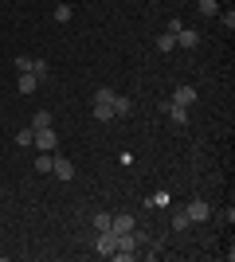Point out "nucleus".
Masks as SVG:
<instances>
[{
	"label": "nucleus",
	"mask_w": 235,
	"mask_h": 262,
	"mask_svg": "<svg viewBox=\"0 0 235 262\" xmlns=\"http://www.w3.org/2000/svg\"><path fill=\"white\" fill-rule=\"evenodd\" d=\"M90 114H94L98 121H110V118H114V90H106V86H102L98 94L90 98Z\"/></svg>",
	"instance_id": "nucleus-1"
},
{
	"label": "nucleus",
	"mask_w": 235,
	"mask_h": 262,
	"mask_svg": "<svg viewBox=\"0 0 235 262\" xmlns=\"http://www.w3.org/2000/svg\"><path fill=\"white\" fill-rule=\"evenodd\" d=\"M114 243H118V247H114V254L110 258H137V235L134 231H122V235H114Z\"/></svg>",
	"instance_id": "nucleus-2"
},
{
	"label": "nucleus",
	"mask_w": 235,
	"mask_h": 262,
	"mask_svg": "<svg viewBox=\"0 0 235 262\" xmlns=\"http://www.w3.org/2000/svg\"><path fill=\"white\" fill-rule=\"evenodd\" d=\"M32 145L39 149V153H55V145H59V133L51 129V125H44V129H35Z\"/></svg>",
	"instance_id": "nucleus-3"
},
{
	"label": "nucleus",
	"mask_w": 235,
	"mask_h": 262,
	"mask_svg": "<svg viewBox=\"0 0 235 262\" xmlns=\"http://www.w3.org/2000/svg\"><path fill=\"white\" fill-rule=\"evenodd\" d=\"M184 215H188L192 223H208V219H212V208H208V200H192L188 208H184Z\"/></svg>",
	"instance_id": "nucleus-4"
},
{
	"label": "nucleus",
	"mask_w": 235,
	"mask_h": 262,
	"mask_svg": "<svg viewBox=\"0 0 235 262\" xmlns=\"http://www.w3.org/2000/svg\"><path fill=\"white\" fill-rule=\"evenodd\" d=\"M114 247H118V243H114V231H98V239H94V251H98L102 258H110Z\"/></svg>",
	"instance_id": "nucleus-5"
},
{
	"label": "nucleus",
	"mask_w": 235,
	"mask_h": 262,
	"mask_svg": "<svg viewBox=\"0 0 235 262\" xmlns=\"http://www.w3.org/2000/svg\"><path fill=\"white\" fill-rule=\"evenodd\" d=\"M51 172H55L59 180H71V176H75V164H71L67 157H51Z\"/></svg>",
	"instance_id": "nucleus-6"
},
{
	"label": "nucleus",
	"mask_w": 235,
	"mask_h": 262,
	"mask_svg": "<svg viewBox=\"0 0 235 262\" xmlns=\"http://www.w3.org/2000/svg\"><path fill=\"white\" fill-rule=\"evenodd\" d=\"M173 102H177V106H192V102H196V86H188V82H180V86L173 90Z\"/></svg>",
	"instance_id": "nucleus-7"
},
{
	"label": "nucleus",
	"mask_w": 235,
	"mask_h": 262,
	"mask_svg": "<svg viewBox=\"0 0 235 262\" xmlns=\"http://www.w3.org/2000/svg\"><path fill=\"white\" fill-rule=\"evenodd\" d=\"M165 114H168L173 121H177V125H188V106H177V102H168V106H165Z\"/></svg>",
	"instance_id": "nucleus-8"
},
{
	"label": "nucleus",
	"mask_w": 235,
	"mask_h": 262,
	"mask_svg": "<svg viewBox=\"0 0 235 262\" xmlns=\"http://www.w3.org/2000/svg\"><path fill=\"white\" fill-rule=\"evenodd\" d=\"M196 43H200V32H188V28H180V32H177V47H188V51H192Z\"/></svg>",
	"instance_id": "nucleus-9"
},
{
	"label": "nucleus",
	"mask_w": 235,
	"mask_h": 262,
	"mask_svg": "<svg viewBox=\"0 0 235 262\" xmlns=\"http://www.w3.org/2000/svg\"><path fill=\"white\" fill-rule=\"evenodd\" d=\"M110 231H114V235H122V231H134V215H114V219H110Z\"/></svg>",
	"instance_id": "nucleus-10"
},
{
	"label": "nucleus",
	"mask_w": 235,
	"mask_h": 262,
	"mask_svg": "<svg viewBox=\"0 0 235 262\" xmlns=\"http://www.w3.org/2000/svg\"><path fill=\"white\" fill-rule=\"evenodd\" d=\"M130 110H134V102L125 98V94H114V118H125Z\"/></svg>",
	"instance_id": "nucleus-11"
},
{
	"label": "nucleus",
	"mask_w": 235,
	"mask_h": 262,
	"mask_svg": "<svg viewBox=\"0 0 235 262\" xmlns=\"http://www.w3.org/2000/svg\"><path fill=\"white\" fill-rule=\"evenodd\" d=\"M35 86H39V78L28 71V75H20V94H35Z\"/></svg>",
	"instance_id": "nucleus-12"
},
{
	"label": "nucleus",
	"mask_w": 235,
	"mask_h": 262,
	"mask_svg": "<svg viewBox=\"0 0 235 262\" xmlns=\"http://www.w3.org/2000/svg\"><path fill=\"white\" fill-rule=\"evenodd\" d=\"M173 47H177V35H173V32H165V35H157V51H173Z\"/></svg>",
	"instance_id": "nucleus-13"
},
{
	"label": "nucleus",
	"mask_w": 235,
	"mask_h": 262,
	"mask_svg": "<svg viewBox=\"0 0 235 262\" xmlns=\"http://www.w3.org/2000/svg\"><path fill=\"white\" fill-rule=\"evenodd\" d=\"M188 227H192V219L184 211H173V231H188Z\"/></svg>",
	"instance_id": "nucleus-14"
},
{
	"label": "nucleus",
	"mask_w": 235,
	"mask_h": 262,
	"mask_svg": "<svg viewBox=\"0 0 235 262\" xmlns=\"http://www.w3.org/2000/svg\"><path fill=\"white\" fill-rule=\"evenodd\" d=\"M44 125H51V110H39L32 118V129H44Z\"/></svg>",
	"instance_id": "nucleus-15"
},
{
	"label": "nucleus",
	"mask_w": 235,
	"mask_h": 262,
	"mask_svg": "<svg viewBox=\"0 0 235 262\" xmlns=\"http://www.w3.org/2000/svg\"><path fill=\"white\" fill-rule=\"evenodd\" d=\"M35 172H51V153H39V157H35Z\"/></svg>",
	"instance_id": "nucleus-16"
},
{
	"label": "nucleus",
	"mask_w": 235,
	"mask_h": 262,
	"mask_svg": "<svg viewBox=\"0 0 235 262\" xmlns=\"http://www.w3.org/2000/svg\"><path fill=\"white\" fill-rule=\"evenodd\" d=\"M110 219H114V215H106V211H98V215H94V231H110Z\"/></svg>",
	"instance_id": "nucleus-17"
},
{
	"label": "nucleus",
	"mask_w": 235,
	"mask_h": 262,
	"mask_svg": "<svg viewBox=\"0 0 235 262\" xmlns=\"http://www.w3.org/2000/svg\"><path fill=\"white\" fill-rule=\"evenodd\" d=\"M216 16H220V24H224V32L235 28V12H216Z\"/></svg>",
	"instance_id": "nucleus-18"
},
{
	"label": "nucleus",
	"mask_w": 235,
	"mask_h": 262,
	"mask_svg": "<svg viewBox=\"0 0 235 262\" xmlns=\"http://www.w3.org/2000/svg\"><path fill=\"white\" fill-rule=\"evenodd\" d=\"M32 137H35V129L28 125V129H20V133H16V145H32Z\"/></svg>",
	"instance_id": "nucleus-19"
},
{
	"label": "nucleus",
	"mask_w": 235,
	"mask_h": 262,
	"mask_svg": "<svg viewBox=\"0 0 235 262\" xmlns=\"http://www.w3.org/2000/svg\"><path fill=\"white\" fill-rule=\"evenodd\" d=\"M200 12H204V16H216V12H220V4H216V0H200Z\"/></svg>",
	"instance_id": "nucleus-20"
},
{
	"label": "nucleus",
	"mask_w": 235,
	"mask_h": 262,
	"mask_svg": "<svg viewBox=\"0 0 235 262\" xmlns=\"http://www.w3.org/2000/svg\"><path fill=\"white\" fill-rule=\"evenodd\" d=\"M55 20H59V24L71 20V4H59V8H55Z\"/></svg>",
	"instance_id": "nucleus-21"
},
{
	"label": "nucleus",
	"mask_w": 235,
	"mask_h": 262,
	"mask_svg": "<svg viewBox=\"0 0 235 262\" xmlns=\"http://www.w3.org/2000/svg\"><path fill=\"white\" fill-rule=\"evenodd\" d=\"M32 75H35V78L47 75V63H44V59H32Z\"/></svg>",
	"instance_id": "nucleus-22"
},
{
	"label": "nucleus",
	"mask_w": 235,
	"mask_h": 262,
	"mask_svg": "<svg viewBox=\"0 0 235 262\" xmlns=\"http://www.w3.org/2000/svg\"><path fill=\"white\" fill-rule=\"evenodd\" d=\"M16 71H20V75H28V71H32V59H28V55H20V59H16Z\"/></svg>",
	"instance_id": "nucleus-23"
}]
</instances>
